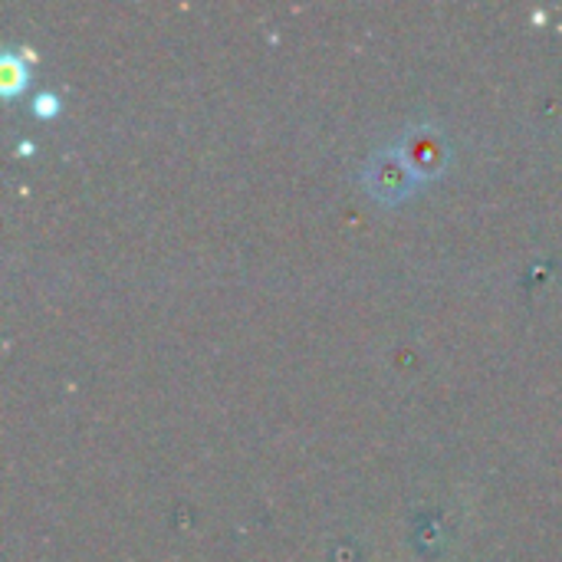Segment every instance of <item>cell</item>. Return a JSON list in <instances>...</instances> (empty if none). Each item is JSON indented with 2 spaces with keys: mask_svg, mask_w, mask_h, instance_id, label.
<instances>
[{
  "mask_svg": "<svg viewBox=\"0 0 562 562\" xmlns=\"http://www.w3.org/2000/svg\"><path fill=\"white\" fill-rule=\"evenodd\" d=\"M33 105H36V112H40V115H49V112H56L59 99H56V95H49V92H43V95H36V99H33Z\"/></svg>",
  "mask_w": 562,
  "mask_h": 562,
  "instance_id": "4",
  "label": "cell"
},
{
  "mask_svg": "<svg viewBox=\"0 0 562 562\" xmlns=\"http://www.w3.org/2000/svg\"><path fill=\"white\" fill-rule=\"evenodd\" d=\"M366 181L369 191L382 201H402L415 191V171L408 168V161L402 158V151L392 145L385 151H375L366 165Z\"/></svg>",
  "mask_w": 562,
  "mask_h": 562,
  "instance_id": "1",
  "label": "cell"
},
{
  "mask_svg": "<svg viewBox=\"0 0 562 562\" xmlns=\"http://www.w3.org/2000/svg\"><path fill=\"white\" fill-rule=\"evenodd\" d=\"M23 82H26V69L13 56H3L0 59V86H3V92H16Z\"/></svg>",
  "mask_w": 562,
  "mask_h": 562,
  "instance_id": "3",
  "label": "cell"
},
{
  "mask_svg": "<svg viewBox=\"0 0 562 562\" xmlns=\"http://www.w3.org/2000/svg\"><path fill=\"white\" fill-rule=\"evenodd\" d=\"M402 151V158L408 161V168L415 171V178H431L448 165V145L445 135L435 128H412L398 138L395 145Z\"/></svg>",
  "mask_w": 562,
  "mask_h": 562,
  "instance_id": "2",
  "label": "cell"
}]
</instances>
